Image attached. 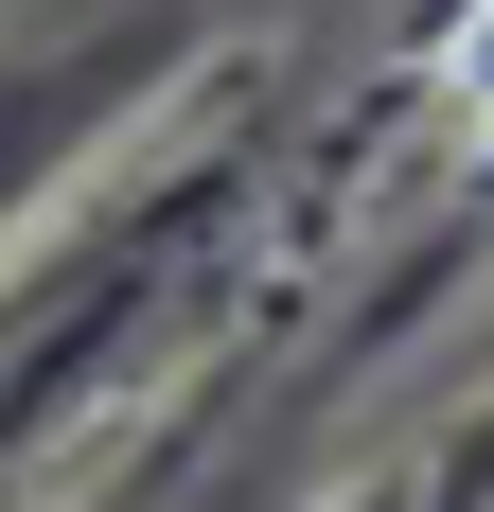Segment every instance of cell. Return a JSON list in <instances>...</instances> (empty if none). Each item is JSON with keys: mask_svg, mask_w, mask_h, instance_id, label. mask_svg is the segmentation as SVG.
Instances as JSON below:
<instances>
[{"mask_svg": "<svg viewBox=\"0 0 494 512\" xmlns=\"http://www.w3.org/2000/svg\"><path fill=\"white\" fill-rule=\"evenodd\" d=\"M442 89L494 124V0H459V18H442Z\"/></svg>", "mask_w": 494, "mask_h": 512, "instance_id": "6da1fadb", "label": "cell"}]
</instances>
